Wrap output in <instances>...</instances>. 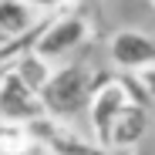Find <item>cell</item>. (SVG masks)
<instances>
[{
	"label": "cell",
	"mask_w": 155,
	"mask_h": 155,
	"mask_svg": "<svg viewBox=\"0 0 155 155\" xmlns=\"http://www.w3.org/2000/svg\"><path fill=\"white\" fill-rule=\"evenodd\" d=\"M98 81H105V74H94L88 64L81 61H68L61 68L51 71V78L44 81L41 88V105L47 115H54V118H74V115H81L88 108V98L94 91Z\"/></svg>",
	"instance_id": "obj_1"
},
{
	"label": "cell",
	"mask_w": 155,
	"mask_h": 155,
	"mask_svg": "<svg viewBox=\"0 0 155 155\" xmlns=\"http://www.w3.org/2000/svg\"><path fill=\"white\" fill-rule=\"evenodd\" d=\"M88 37H91L88 17H81L78 10H54L31 51H37L47 61H61V58H71Z\"/></svg>",
	"instance_id": "obj_2"
},
{
	"label": "cell",
	"mask_w": 155,
	"mask_h": 155,
	"mask_svg": "<svg viewBox=\"0 0 155 155\" xmlns=\"http://www.w3.org/2000/svg\"><path fill=\"white\" fill-rule=\"evenodd\" d=\"M128 105V98H125V88L118 78H105V81H98L91 98H88V121H91V135L94 142L101 145H108V135H111V121L115 115Z\"/></svg>",
	"instance_id": "obj_3"
},
{
	"label": "cell",
	"mask_w": 155,
	"mask_h": 155,
	"mask_svg": "<svg viewBox=\"0 0 155 155\" xmlns=\"http://www.w3.org/2000/svg\"><path fill=\"white\" fill-rule=\"evenodd\" d=\"M37 115H47L41 105V94L31 91L20 78L7 68L4 81H0V121L4 125H24Z\"/></svg>",
	"instance_id": "obj_4"
},
{
	"label": "cell",
	"mask_w": 155,
	"mask_h": 155,
	"mask_svg": "<svg viewBox=\"0 0 155 155\" xmlns=\"http://www.w3.org/2000/svg\"><path fill=\"white\" fill-rule=\"evenodd\" d=\"M108 54H111V64L118 71H135L148 61H155V41L142 31H115L111 34V44H108Z\"/></svg>",
	"instance_id": "obj_5"
},
{
	"label": "cell",
	"mask_w": 155,
	"mask_h": 155,
	"mask_svg": "<svg viewBox=\"0 0 155 155\" xmlns=\"http://www.w3.org/2000/svg\"><path fill=\"white\" fill-rule=\"evenodd\" d=\"M148 125H152V115L145 105H128L115 115L111 121V135H108V145H121V148H135L145 135H148Z\"/></svg>",
	"instance_id": "obj_6"
},
{
	"label": "cell",
	"mask_w": 155,
	"mask_h": 155,
	"mask_svg": "<svg viewBox=\"0 0 155 155\" xmlns=\"http://www.w3.org/2000/svg\"><path fill=\"white\" fill-rule=\"evenodd\" d=\"M37 17L41 14L31 4H24V0H0V44H7L20 31H27Z\"/></svg>",
	"instance_id": "obj_7"
},
{
	"label": "cell",
	"mask_w": 155,
	"mask_h": 155,
	"mask_svg": "<svg viewBox=\"0 0 155 155\" xmlns=\"http://www.w3.org/2000/svg\"><path fill=\"white\" fill-rule=\"evenodd\" d=\"M10 71H14L20 81L31 88V91H37V94H41L44 81L51 78V71H54V64H51L47 58H41L37 51H24V54H17V58L10 61Z\"/></svg>",
	"instance_id": "obj_8"
},
{
	"label": "cell",
	"mask_w": 155,
	"mask_h": 155,
	"mask_svg": "<svg viewBox=\"0 0 155 155\" xmlns=\"http://www.w3.org/2000/svg\"><path fill=\"white\" fill-rule=\"evenodd\" d=\"M118 81H121V88H125V98L132 101V105H145V108H152V98L145 94V88H142V81L135 78V71H121V74H115Z\"/></svg>",
	"instance_id": "obj_9"
},
{
	"label": "cell",
	"mask_w": 155,
	"mask_h": 155,
	"mask_svg": "<svg viewBox=\"0 0 155 155\" xmlns=\"http://www.w3.org/2000/svg\"><path fill=\"white\" fill-rule=\"evenodd\" d=\"M135 78L142 81V88H145V94L152 98V105H155V61H148V64H142V68H135Z\"/></svg>",
	"instance_id": "obj_10"
},
{
	"label": "cell",
	"mask_w": 155,
	"mask_h": 155,
	"mask_svg": "<svg viewBox=\"0 0 155 155\" xmlns=\"http://www.w3.org/2000/svg\"><path fill=\"white\" fill-rule=\"evenodd\" d=\"M68 155H108V145H101V142H84V138H81Z\"/></svg>",
	"instance_id": "obj_11"
},
{
	"label": "cell",
	"mask_w": 155,
	"mask_h": 155,
	"mask_svg": "<svg viewBox=\"0 0 155 155\" xmlns=\"http://www.w3.org/2000/svg\"><path fill=\"white\" fill-rule=\"evenodd\" d=\"M24 4H31L37 14H54V10H64L71 0H24Z\"/></svg>",
	"instance_id": "obj_12"
},
{
	"label": "cell",
	"mask_w": 155,
	"mask_h": 155,
	"mask_svg": "<svg viewBox=\"0 0 155 155\" xmlns=\"http://www.w3.org/2000/svg\"><path fill=\"white\" fill-rule=\"evenodd\" d=\"M7 68H10V61H0V81H4V74H7Z\"/></svg>",
	"instance_id": "obj_13"
},
{
	"label": "cell",
	"mask_w": 155,
	"mask_h": 155,
	"mask_svg": "<svg viewBox=\"0 0 155 155\" xmlns=\"http://www.w3.org/2000/svg\"><path fill=\"white\" fill-rule=\"evenodd\" d=\"M4 135H10V125L4 128V121H0V138H4Z\"/></svg>",
	"instance_id": "obj_14"
},
{
	"label": "cell",
	"mask_w": 155,
	"mask_h": 155,
	"mask_svg": "<svg viewBox=\"0 0 155 155\" xmlns=\"http://www.w3.org/2000/svg\"><path fill=\"white\" fill-rule=\"evenodd\" d=\"M152 4H155V0H152Z\"/></svg>",
	"instance_id": "obj_15"
}]
</instances>
